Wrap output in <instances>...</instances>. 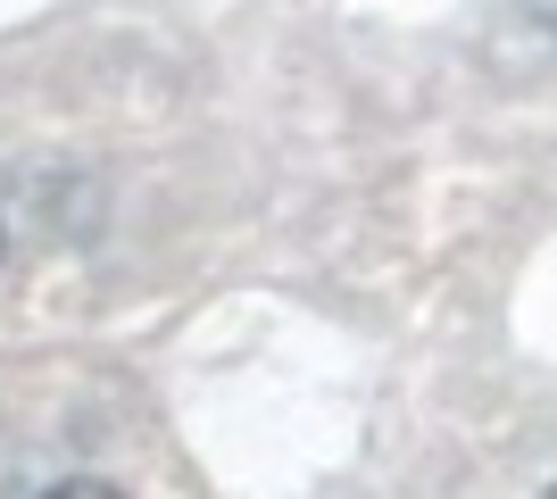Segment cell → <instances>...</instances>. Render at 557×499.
Wrapping results in <instances>:
<instances>
[{"label":"cell","instance_id":"obj_2","mask_svg":"<svg viewBox=\"0 0 557 499\" xmlns=\"http://www.w3.org/2000/svg\"><path fill=\"white\" fill-rule=\"evenodd\" d=\"M549 499H557V491H549Z\"/></svg>","mask_w":557,"mask_h":499},{"label":"cell","instance_id":"obj_1","mask_svg":"<svg viewBox=\"0 0 557 499\" xmlns=\"http://www.w3.org/2000/svg\"><path fill=\"white\" fill-rule=\"evenodd\" d=\"M42 499H125V491H116L109 475H67V483H50Z\"/></svg>","mask_w":557,"mask_h":499}]
</instances>
